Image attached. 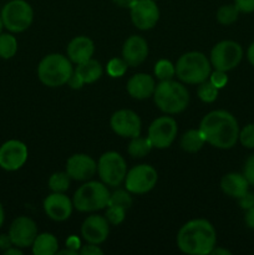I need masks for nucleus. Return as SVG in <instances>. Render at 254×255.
<instances>
[{"instance_id": "obj_9", "label": "nucleus", "mask_w": 254, "mask_h": 255, "mask_svg": "<svg viewBox=\"0 0 254 255\" xmlns=\"http://www.w3.org/2000/svg\"><path fill=\"white\" fill-rule=\"evenodd\" d=\"M243 59V47L233 40H223L212 47L211 61L214 70L221 71H231L241 64Z\"/></svg>"}, {"instance_id": "obj_13", "label": "nucleus", "mask_w": 254, "mask_h": 255, "mask_svg": "<svg viewBox=\"0 0 254 255\" xmlns=\"http://www.w3.org/2000/svg\"><path fill=\"white\" fill-rule=\"evenodd\" d=\"M27 146L17 139H9L0 146V167L5 171L14 172L21 168L27 161Z\"/></svg>"}, {"instance_id": "obj_27", "label": "nucleus", "mask_w": 254, "mask_h": 255, "mask_svg": "<svg viewBox=\"0 0 254 255\" xmlns=\"http://www.w3.org/2000/svg\"><path fill=\"white\" fill-rule=\"evenodd\" d=\"M239 14L241 11L238 10V7L234 4H228V5H222L218 10H217V21L221 25L224 26H228V25L234 24V22L238 20Z\"/></svg>"}, {"instance_id": "obj_6", "label": "nucleus", "mask_w": 254, "mask_h": 255, "mask_svg": "<svg viewBox=\"0 0 254 255\" xmlns=\"http://www.w3.org/2000/svg\"><path fill=\"white\" fill-rule=\"evenodd\" d=\"M110 191L104 182L86 181L75 192L72 204L74 208L82 213L96 212L106 208L109 204Z\"/></svg>"}, {"instance_id": "obj_48", "label": "nucleus", "mask_w": 254, "mask_h": 255, "mask_svg": "<svg viewBox=\"0 0 254 255\" xmlns=\"http://www.w3.org/2000/svg\"><path fill=\"white\" fill-rule=\"evenodd\" d=\"M5 255H21L22 252H21V248H17V247H15V248H12V247H10L9 249H6V251L4 252Z\"/></svg>"}, {"instance_id": "obj_40", "label": "nucleus", "mask_w": 254, "mask_h": 255, "mask_svg": "<svg viewBox=\"0 0 254 255\" xmlns=\"http://www.w3.org/2000/svg\"><path fill=\"white\" fill-rule=\"evenodd\" d=\"M238 203H239V207H241L242 209H244V211L252 208V207L254 206V193H252V192L248 191L244 196H242L241 198H238Z\"/></svg>"}, {"instance_id": "obj_42", "label": "nucleus", "mask_w": 254, "mask_h": 255, "mask_svg": "<svg viewBox=\"0 0 254 255\" xmlns=\"http://www.w3.org/2000/svg\"><path fill=\"white\" fill-rule=\"evenodd\" d=\"M67 85H69L72 90H80L85 84H84V81L81 80V77H80L79 75L74 71L72 72L71 77L69 79V81H67Z\"/></svg>"}, {"instance_id": "obj_51", "label": "nucleus", "mask_w": 254, "mask_h": 255, "mask_svg": "<svg viewBox=\"0 0 254 255\" xmlns=\"http://www.w3.org/2000/svg\"><path fill=\"white\" fill-rule=\"evenodd\" d=\"M2 26H4V24H2V20H1V15H0V34H1V30H2Z\"/></svg>"}, {"instance_id": "obj_18", "label": "nucleus", "mask_w": 254, "mask_h": 255, "mask_svg": "<svg viewBox=\"0 0 254 255\" xmlns=\"http://www.w3.org/2000/svg\"><path fill=\"white\" fill-rule=\"evenodd\" d=\"M110 233V223L104 216L91 214L81 226V236L87 243L100 246L107 239Z\"/></svg>"}, {"instance_id": "obj_2", "label": "nucleus", "mask_w": 254, "mask_h": 255, "mask_svg": "<svg viewBox=\"0 0 254 255\" xmlns=\"http://www.w3.org/2000/svg\"><path fill=\"white\" fill-rule=\"evenodd\" d=\"M217 244V232L207 219H192L177 233V247L188 255L211 254Z\"/></svg>"}, {"instance_id": "obj_25", "label": "nucleus", "mask_w": 254, "mask_h": 255, "mask_svg": "<svg viewBox=\"0 0 254 255\" xmlns=\"http://www.w3.org/2000/svg\"><path fill=\"white\" fill-rule=\"evenodd\" d=\"M204 143H206V139H204L203 133L199 128L188 129L187 132H184L183 136L181 137V141H179L181 148L188 153H196V152L201 151Z\"/></svg>"}, {"instance_id": "obj_36", "label": "nucleus", "mask_w": 254, "mask_h": 255, "mask_svg": "<svg viewBox=\"0 0 254 255\" xmlns=\"http://www.w3.org/2000/svg\"><path fill=\"white\" fill-rule=\"evenodd\" d=\"M208 80L212 82V85H214L218 90L223 89V87H226L227 84H228V76H227V72L221 71V70H214L213 72H211Z\"/></svg>"}, {"instance_id": "obj_50", "label": "nucleus", "mask_w": 254, "mask_h": 255, "mask_svg": "<svg viewBox=\"0 0 254 255\" xmlns=\"http://www.w3.org/2000/svg\"><path fill=\"white\" fill-rule=\"evenodd\" d=\"M4 219H5V213H4V208H2L1 203H0V228H1L2 223H4Z\"/></svg>"}, {"instance_id": "obj_30", "label": "nucleus", "mask_w": 254, "mask_h": 255, "mask_svg": "<svg viewBox=\"0 0 254 255\" xmlns=\"http://www.w3.org/2000/svg\"><path fill=\"white\" fill-rule=\"evenodd\" d=\"M154 76L159 81H166V80H172L176 76V66L172 64L169 60L162 59L158 60L154 65Z\"/></svg>"}, {"instance_id": "obj_43", "label": "nucleus", "mask_w": 254, "mask_h": 255, "mask_svg": "<svg viewBox=\"0 0 254 255\" xmlns=\"http://www.w3.org/2000/svg\"><path fill=\"white\" fill-rule=\"evenodd\" d=\"M244 222L248 228L254 229V206L252 208L247 209L246 216H244Z\"/></svg>"}, {"instance_id": "obj_45", "label": "nucleus", "mask_w": 254, "mask_h": 255, "mask_svg": "<svg viewBox=\"0 0 254 255\" xmlns=\"http://www.w3.org/2000/svg\"><path fill=\"white\" fill-rule=\"evenodd\" d=\"M112 2L120 7H125V9L127 7V9H129L131 5L134 2V0H112Z\"/></svg>"}, {"instance_id": "obj_23", "label": "nucleus", "mask_w": 254, "mask_h": 255, "mask_svg": "<svg viewBox=\"0 0 254 255\" xmlns=\"http://www.w3.org/2000/svg\"><path fill=\"white\" fill-rule=\"evenodd\" d=\"M31 249L35 255H54L59 251V241L51 233L37 234Z\"/></svg>"}, {"instance_id": "obj_26", "label": "nucleus", "mask_w": 254, "mask_h": 255, "mask_svg": "<svg viewBox=\"0 0 254 255\" xmlns=\"http://www.w3.org/2000/svg\"><path fill=\"white\" fill-rule=\"evenodd\" d=\"M152 148H153V146H152L148 137L137 136L131 138L128 147H127V152L133 158H142V157L147 156Z\"/></svg>"}, {"instance_id": "obj_31", "label": "nucleus", "mask_w": 254, "mask_h": 255, "mask_svg": "<svg viewBox=\"0 0 254 255\" xmlns=\"http://www.w3.org/2000/svg\"><path fill=\"white\" fill-rule=\"evenodd\" d=\"M197 95H198L199 100L204 104H212V102L216 101L218 99L219 90L217 89L214 85H212V82L209 80L201 82L197 89Z\"/></svg>"}, {"instance_id": "obj_1", "label": "nucleus", "mask_w": 254, "mask_h": 255, "mask_svg": "<svg viewBox=\"0 0 254 255\" xmlns=\"http://www.w3.org/2000/svg\"><path fill=\"white\" fill-rule=\"evenodd\" d=\"M199 129L207 143L219 149L236 146L239 138V125L236 117L224 110H214L202 119Z\"/></svg>"}, {"instance_id": "obj_24", "label": "nucleus", "mask_w": 254, "mask_h": 255, "mask_svg": "<svg viewBox=\"0 0 254 255\" xmlns=\"http://www.w3.org/2000/svg\"><path fill=\"white\" fill-rule=\"evenodd\" d=\"M75 72L81 77L84 84H94L97 80H100L104 70H102L101 64L97 60L90 59L77 65Z\"/></svg>"}, {"instance_id": "obj_17", "label": "nucleus", "mask_w": 254, "mask_h": 255, "mask_svg": "<svg viewBox=\"0 0 254 255\" xmlns=\"http://www.w3.org/2000/svg\"><path fill=\"white\" fill-rule=\"evenodd\" d=\"M42 207H44V212L50 219L55 222H64L71 216L74 204L65 193L51 192L44 199Z\"/></svg>"}, {"instance_id": "obj_47", "label": "nucleus", "mask_w": 254, "mask_h": 255, "mask_svg": "<svg viewBox=\"0 0 254 255\" xmlns=\"http://www.w3.org/2000/svg\"><path fill=\"white\" fill-rule=\"evenodd\" d=\"M212 255H231L232 252L228 251V249H224V248H218V247H214L211 252Z\"/></svg>"}, {"instance_id": "obj_46", "label": "nucleus", "mask_w": 254, "mask_h": 255, "mask_svg": "<svg viewBox=\"0 0 254 255\" xmlns=\"http://www.w3.org/2000/svg\"><path fill=\"white\" fill-rule=\"evenodd\" d=\"M247 59H248L249 64L254 67V41L249 45L248 50H247Z\"/></svg>"}, {"instance_id": "obj_3", "label": "nucleus", "mask_w": 254, "mask_h": 255, "mask_svg": "<svg viewBox=\"0 0 254 255\" xmlns=\"http://www.w3.org/2000/svg\"><path fill=\"white\" fill-rule=\"evenodd\" d=\"M156 106L166 115H177L183 112L189 104V92L183 84L166 80L156 85L153 92Z\"/></svg>"}, {"instance_id": "obj_33", "label": "nucleus", "mask_w": 254, "mask_h": 255, "mask_svg": "<svg viewBox=\"0 0 254 255\" xmlns=\"http://www.w3.org/2000/svg\"><path fill=\"white\" fill-rule=\"evenodd\" d=\"M127 67H128V65L122 57H114L107 62L106 70L109 76L117 79V77H122L126 74Z\"/></svg>"}, {"instance_id": "obj_29", "label": "nucleus", "mask_w": 254, "mask_h": 255, "mask_svg": "<svg viewBox=\"0 0 254 255\" xmlns=\"http://www.w3.org/2000/svg\"><path fill=\"white\" fill-rule=\"evenodd\" d=\"M70 178L69 174L66 172H55L50 176L47 186H49L50 191L57 192V193H65L70 187Z\"/></svg>"}, {"instance_id": "obj_10", "label": "nucleus", "mask_w": 254, "mask_h": 255, "mask_svg": "<svg viewBox=\"0 0 254 255\" xmlns=\"http://www.w3.org/2000/svg\"><path fill=\"white\" fill-rule=\"evenodd\" d=\"M158 181V173L149 164H137L127 171L125 187L131 194H144L151 192Z\"/></svg>"}, {"instance_id": "obj_37", "label": "nucleus", "mask_w": 254, "mask_h": 255, "mask_svg": "<svg viewBox=\"0 0 254 255\" xmlns=\"http://www.w3.org/2000/svg\"><path fill=\"white\" fill-rule=\"evenodd\" d=\"M243 174L248 181L249 186H254V154L247 158L243 167Z\"/></svg>"}, {"instance_id": "obj_12", "label": "nucleus", "mask_w": 254, "mask_h": 255, "mask_svg": "<svg viewBox=\"0 0 254 255\" xmlns=\"http://www.w3.org/2000/svg\"><path fill=\"white\" fill-rule=\"evenodd\" d=\"M112 131L124 138H133L141 136L142 122L138 115L132 110L122 109L115 112L110 120Z\"/></svg>"}, {"instance_id": "obj_20", "label": "nucleus", "mask_w": 254, "mask_h": 255, "mask_svg": "<svg viewBox=\"0 0 254 255\" xmlns=\"http://www.w3.org/2000/svg\"><path fill=\"white\" fill-rule=\"evenodd\" d=\"M154 89H156V82L154 79L148 74H134L129 77L127 81L126 90L132 99L136 100H146L153 96Z\"/></svg>"}, {"instance_id": "obj_39", "label": "nucleus", "mask_w": 254, "mask_h": 255, "mask_svg": "<svg viewBox=\"0 0 254 255\" xmlns=\"http://www.w3.org/2000/svg\"><path fill=\"white\" fill-rule=\"evenodd\" d=\"M234 5L238 7V10L244 14L254 11V0H234Z\"/></svg>"}, {"instance_id": "obj_44", "label": "nucleus", "mask_w": 254, "mask_h": 255, "mask_svg": "<svg viewBox=\"0 0 254 255\" xmlns=\"http://www.w3.org/2000/svg\"><path fill=\"white\" fill-rule=\"evenodd\" d=\"M10 247H12V242L10 239L9 234H2V236H0V251L5 252Z\"/></svg>"}, {"instance_id": "obj_19", "label": "nucleus", "mask_w": 254, "mask_h": 255, "mask_svg": "<svg viewBox=\"0 0 254 255\" xmlns=\"http://www.w3.org/2000/svg\"><path fill=\"white\" fill-rule=\"evenodd\" d=\"M148 56V44L139 35H131L127 37L122 46V59L131 67L143 64Z\"/></svg>"}, {"instance_id": "obj_34", "label": "nucleus", "mask_w": 254, "mask_h": 255, "mask_svg": "<svg viewBox=\"0 0 254 255\" xmlns=\"http://www.w3.org/2000/svg\"><path fill=\"white\" fill-rule=\"evenodd\" d=\"M105 218L107 219V222L111 226H120L126 218V209L120 208V207L107 206Z\"/></svg>"}, {"instance_id": "obj_32", "label": "nucleus", "mask_w": 254, "mask_h": 255, "mask_svg": "<svg viewBox=\"0 0 254 255\" xmlns=\"http://www.w3.org/2000/svg\"><path fill=\"white\" fill-rule=\"evenodd\" d=\"M132 203V197L131 193L128 191H125V189H117L114 193L110 194L109 198V204L107 206H114V207H120V208L124 209H129L131 208Z\"/></svg>"}, {"instance_id": "obj_8", "label": "nucleus", "mask_w": 254, "mask_h": 255, "mask_svg": "<svg viewBox=\"0 0 254 255\" xmlns=\"http://www.w3.org/2000/svg\"><path fill=\"white\" fill-rule=\"evenodd\" d=\"M97 173L100 179L109 187H117L125 182L127 164L124 157L115 151H107L99 158Z\"/></svg>"}, {"instance_id": "obj_4", "label": "nucleus", "mask_w": 254, "mask_h": 255, "mask_svg": "<svg viewBox=\"0 0 254 255\" xmlns=\"http://www.w3.org/2000/svg\"><path fill=\"white\" fill-rule=\"evenodd\" d=\"M74 69L67 56L61 54H49L37 66V77L47 87H60L67 84Z\"/></svg>"}, {"instance_id": "obj_35", "label": "nucleus", "mask_w": 254, "mask_h": 255, "mask_svg": "<svg viewBox=\"0 0 254 255\" xmlns=\"http://www.w3.org/2000/svg\"><path fill=\"white\" fill-rule=\"evenodd\" d=\"M238 141L246 148H254V124H248L239 131Z\"/></svg>"}, {"instance_id": "obj_7", "label": "nucleus", "mask_w": 254, "mask_h": 255, "mask_svg": "<svg viewBox=\"0 0 254 255\" xmlns=\"http://www.w3.org/2000/svg\"><path fill=\"white\" fill-rule=\"evenodd\" d=\"M1 20L11 32H22L29 29L34 20V10L25 0H10L2 6Z\"/></svg>"}, {"instance_id": "obj_14", "label": "nucleus", "mask_w": 254, "mask_h": 255, "mask_svg": "<svg viewBox=\"0 0 254 255\" xmlns=\"http://www.w3.org/2000/svg\"><path fill=\"white\" fill-rule=\"evenodd\" d=\"M129 15L138 30H151L159 20V9L153 0H134Z\"/></svg>"}, {"instance_id": "obj_38", "label": "nucleus", "mask_w": 254, "mask_h": 255, "mask_svg": "<svg viewBox=\"0 0 254 255\" xmlns=\"http://www.w3.org/2000/svg\"><path fill=\"white\" fill-rule=\"evenodd\" d=\"M79 254L81 255H102L104 254V251L100 248L97 244H92V243H87L86 246H82L80 248Z\"/></svg>"}, {"instance_id": "obj_28", "label": "nucleus", "mask_w": 254, "mask_h": 255, "mask_svg": "<svg viewBox=\"0 0 254 255\" xmlns=\"http://www.w3.org/2000/svg\"><path fill=\"white\" fill-rule=\"evenodd\" d=\"M17 51V40L11 34H0V57L9 60Z\"/></svg>"}, {"instance_id": "obj_21", "label": "nucleus", "mask_w": 254, "mask_h": 255, "mask_svg": "<svg viewBox=\"0 0 254 255\" xmlns=\"http://www.w3.org/2000/svg\"><path fill=\"white\" fill-rule=\"evenodd\" d=\"M66 52L70 61L79 65L92 59L95 52V44L90 37L76 36L69 42Z\"/></svg>"}, {"instance_id": "obj_49", "label": "nucleus", "mask_w": 254, "mask_h": 255, "mask_svg": "<svg viewBox=\"0 0 254 255\" xmlns=\"http://www.w3.org/2000/svg\"><path fill=\"white\" fill-rule=\"evenodd\" d=\"M56 254H61V255H65V254L77 255L79 253H77V252H75V251H72V249H70V248H65V249H62V251H57Z\"/></svg>"}, {"instance_id": "obj_16", "label": "nucleus", "mask_w": 254, "mask_h": 255, "mask_svg": "<svg viewBox=\"0 0 254 255\" xmlns=\"http://www.w3.org/2000/svg\"><path fill=\"white\" fill-rule=\"evenodd\" d=\"M97 172V163L91 156L85 153L72 154L66 161V173L74 181H90Z\"/></svg>"}, {"instance_id": "obj_11", "label": "nucleus", "mask_w": 254, "mask_h": 255, "mask_svg": "<svg viewBox=\"0 0 254 255\" xmlns=\"http://www.w3.org/2000/svg\"><path fill=\"white\" fill-rule=\"evenodd\" d=\"M178 132V126L173 117L162 116L152 121L148 127V139L153 148H168L174 142Z\"/></svg>"}, {"instance_id": "obj_5", "label": "nucleus", "mask_w": 254, "mask_h": 255, "mask_svg": "<svg viewBox=\"0 0 254 255\" xmlns=\"http://www.w3.org/2000/svg\"><path fill=\"white\" fill-rule=\"evenodd\" d=\"M176 75L183 84L199 85L208 80L212 72L211 61L203 52L189 51L177 60Z\"/></svg>"}, {"instance_id": "obj_15", "label": "nucleus", "mask_w": 254, "mask_h": 255, "mask_svg": "<svg viewBox=\"0 0 254 255\" xmlns=\"http://www.w3.org/2000/svg\"><path fill=\"white\" fill-rule=\"evenodd\" d=\"M37 236L36 223L29 217H17L9 228V237L12 246L17 248H29L32 246Z\"/></svg>"}, {"instance_id": "obj_41", "label": "nucleus", "mask_w": 254, "mask_h": 255, "mask_svg": "<svg viewBox=\"0 0 254 255\" xmlns=\"http://www.w3.org/2000/svg\"><path fill=\"white\" fill-rule=\"evenodd\" d=\"M65 244H66V248L72 249V251L77 252V253H79L80 248L82 247L81 241H80L79 237H76V236H70L69 238L66 239V243Z\"/></svg>"}, {"instance_id": "obj_22", "label": "nucleus", "mask_w": 254, "mask_h": 255, "mask_svg": "<svg viewBox=\"0 0 254 255\" xmlns=\"http://www.w3.org/2000/svg\"><path fill=\"white\" fill-rule=\"evenodd\" d=\"M221 189L228 197L238 199L249 191V183L243 173L231 172L222 177Z\"/></svg>"}]
</instances>
